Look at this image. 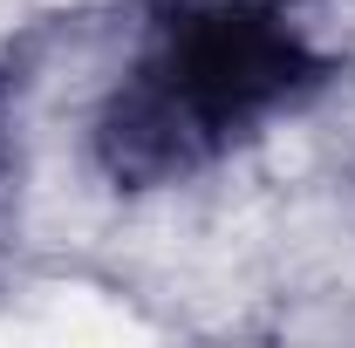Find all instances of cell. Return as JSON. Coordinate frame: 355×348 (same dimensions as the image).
<instances>
[{
  "label": "cell",
  "mask_w": 355,
  "mask_h": 348,
  "mask_svg": "<svg viewBox=\"0 0 355 348\" xmlns=\"http://www.w3.org/2000/svg\"><path fill=\"white\" fill-rule=\"evenodd\" d=\"M294 48L253 14H205L178 42V103L198 116H232L287 82Z\"/></svg>",
  "instance_id": "6da1fadb"
}]
</instances>
